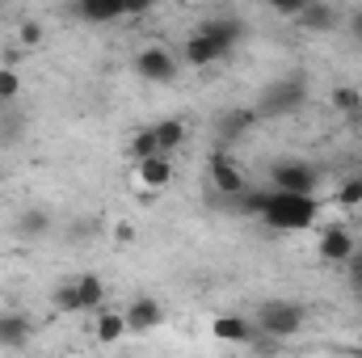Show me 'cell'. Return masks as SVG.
Listing matches in <instances>:
<instances>
[{
	"label": "cell",
	"mask_w": 362,
	"mask_h": 358,
	"mask_svg": "<svg viewBox=\"0 0 362 358\" xmlns=\"http://www.w3.org/2000/svg\"><path fill=\"white\" fill-rule=\"evenodd\" d=\"M270 232H308L320 219V198L316 194H295V190H266L262 215H257Z\"/></svg>",
	"instance_id": "1"
},
{
	"label": "cell",
	"mask_w": 362,
	"mask_h": 358,
	"mask_svg": "<svg viewBox=\"0 0 362 358\" xmlns=\"http://www.w3.org/2000/svg\"><path fill=\"white\" fill-rule=\"evenodd\" d=\"M101 299H105V278L101 274H76V278L59 282L55 295H51L55 312H64V316L93 312V308H101Z\"/></svg>",
	"instance_id": "2"
},
{
	"label": "cell",
	"mask_w": 362,
	"mask_h": 358,
	"mask_svg": "<svg viewBox=\"0 0 362 358\" xmlns=\"http://www.w3.org/2000/svg\"><path fill=\"white\" fill-rule=\"evenodd\" d=\"M308 105V76L303 72H291L282 81H270L262 89V101H257V114L262 118H286V114H299Z\"/></svg>",
	"instance_id": "3"
},
{
	"label": "cell",
	"mask_w": 362,
	"mask_h": 358,
	"mask_svg": "<svg viewBox=\"0 0 362 358\" xmlns=\"http://www.w3.org/2000/svg\"><path fill=\"white\" fill-rule=\"evenodd\" d=\"M253 325L266 329V333H274V337H282V342H291V337L308 325V308H303L299 299H266V304L253 312Z\"/></svg>",
	"instance_id": "4"
},
{
	"label": "cell",
	"mask_w": 362,
	"mask_h": 358,
	"mask_svg": "<svg viewBox=\"0 0 362 358\" xmlns=\"http://www.w3.org/2000/svg\"><path fill=\"white\" fill-rule=\"evenodd\" d=\"M177 64H181V55H173V51L160 47V42H148V47L135 55V76L148 81V85H169V81L177 76Z\"/></svg>",
	"instance_id": "5"
},
{
	"label": "cell",
	"mask_w": 362,
	"mask_h": 358,
	"mask_svg": "<svg viewBox=\"0 0 362 358\" xmlns=\"http://www.w3.org/2000/svg\"><path fill=\"white\" fill-rule=\"evenodd\" d=\"M354 249H358V236H354L350 228H341V224H329V228H320V236H316V258H320L325 266H350Z\"/></svg>",
	"instance_id": "6"
},
{
	"label": "cell",
	"mask_w": 362,
	"mask_h": 358,
	"mask_svg": "<svg viewBox=\"0 0 362 358\" xmlns=\"http://www.w3.org/2000/svg\"><path fill=\"white\" fill-rule=\"evenodd\" d=\"M274 190H295V194H316L320 190V169L308 161H278L270 169Z\"/></svg>",
	"instance_id": "7"
},
{
	"label": "cell",
	"mask_w": 362,
	"mask_h": 358,
	"mask_svg": "<svg viewBox=\"0 0 362 358\" xmlns=\"http://www.w3.org/2000/svg\"><path fill=\"white\" fill-rule=\"evenodd\" d=\"M206 178H211V190H215V194H223L228 202L249 185L245 173H240V165H236L228 152H211V156H206Z\"/></svg>",
	"instance_id": "8"
},
{
	"label": "cell",
	"mask_w": 362,
	"mask_h": 358,
	"mask_svg": "<svg viewBox=\"0 0 362 358\" xmlns=\"http://www.w3.org/2000/svg\"><path fill=\"white\" fill-rule=\"evenodd\" d=\"M122 316H127V333H156V329L165 325V308H160V299H152V295H135V299L122 308Z\"/></svg>",
	"instance_id": "9"
},
{
	"label": "cell",
	"mask_w": 362,
	"mask_h": 358,
	"mask_svg": "<svg viewBox=\"0 0 362 358\" xmlns=\"http://www.w3.org/2000/svg\"><path fill=\"white\" fill-rule=\"evenodd\" d=\"M177 55H181V64H185V68H211V64L228 59V55H223V47H219V42H215L202 25L185 38V47H181Z\"/></svg>",
	"instance_id": "10"
},
{
	"label": "cell",
	"mask_w": 362,
	"mask_h": 358,
	"mask_svg": "<svg viewBox=\"0 0 362 358\" xmlns=\"http://www.w3.org/2000/svg\"><path fill=\"white\" fill-rule=\"evenodd\" d=\"M295 21H299V30H308V34H333L341 17H337V8H333L329 0H308Z\"/></svg>",
	"instance_id": "11"
},
{
	"label": "cell",
	"mask_w": 362,
	"mask_h": 358,
	"mask_svg": "<svg viewBox=\"0 0 362 358\" xmlns=\"http://www.w3.org/2000/svg\"><path fill=\"white\" fill-rule=\"evenodd\" d=\"M211 333H215V342L245 346V342H249V333H253V321H249V316H240V312H223V316H215V321H211Z\"/></svg>",
	"instance_id": "12"
},
{
	"label": "cell",
	"mask_w": 362,
	"mask_h": 358,
	"mask_svg": "<svg viewBox=\"0 0 362 358\" xmlns=\"http://www.w3.org/2000/svg\"><path fill=\"white\" fill-rule=\"evenodd\" d=\"M135 178H139V185H148V190H165L173 181V165H169L165 152H156V156L135 161Z\"/></svg>",
	"instance_id": "13"
},
{
	"label": "cell",
	"mask_w": 362,
	"mask_h": 358,
	"mask_svg": "<svg viewBox=\"0 0 362 358\" xmlns=\"http://www.w3.org/2000/svg\"><path fill=\"white\" fill-rule=\"evenodd\" d=\"M262 122V114H257V105H236V110H228L223 118H219V135L232 144V139H240V135H249L253 127Z\"/></svg>",
	"instance_id": "14"
},
{
	"label": "cell",
	"mask_w": 362,
	"mask_h": 358,
	"mask_svg": "<svg viewBox=\"0 0 362 358\" xmlns=\"http://www.w3.org/2000/svg\"><path fill=\"white\" fill-rule=\"evenodd\" d=\"M76 13L89 25H114V21L127 17V4L122 0H76Z\"/></svg>",
	"instance_id": "15"
},
{
	"label": "cell",
	"mask_w": 362,
	"mask_h": 358,
	"mask_svg": "<svg viewBox=\"0 0 362 358\" xmlns=\"http://www.w3.org/2000/svg\"><path fill=\"white\" fill-rule=\"evenodd\" d=\"M13 228H17V236H21V241H42V236L55 228V219H51V211H47V207H25V211L17 215V224H13Z\"/></svg>",
	"instance_id": "16"
},
{
	"label": "cell",
	"mask_w": 362,
	"mask_h": 358,
	"mask_svg": "<svg viewBox=\"0 0 362 358\" xmlns=\"http://www.w3.org/2000/svg\"><path fill=\"white\" fill-rule=\"evenodd\" d=\"M30 337H34L30 316H21V312H4V316H0V346L21 350V346H30Z\"/></svg>",
	"instance_id": "17"
},
{
	"label": "cell",
	"mask_w": 362,
	"mask_h": 358,
	"mask_svg": "<svg viewBox=\"0 0 362 358\" xmlns=\"http://www.w3.org/2000/svg\"><path fill=\"white\" fill-rule=\"evenodd\" d=\"M202 30L223 47V55H232V51H236V42H240V34H245L236 17H206V21H202Z\"/></svg>",
	"instance_id": "18"
},
{
	"label": "cell",
	"mask_w": 362,
	"mask_h": 358,
	"mask_svg": "<svg viewBox=\"0 0 362 358\" xmlns=\"http://www.w3.org/2000/svg\"><path fill=\"white\" fill-rule=\"evenodd\" d=\"M152 127H156V139H160V152H165V156H169V152H177L181 144L189 139V127H185V118H177V114L156 118Z\"/></svg>",
	"instance_id": "19"
},
{
	"label": "cell",
	"mask_w": 362,
	"mask_h": 358,
	"mask_svg": "<svg viewBox=\"0 0 362 358\" xmlns=\"http://www.w3.org/2000/svg\"><path fill=\"white\" fill-rule=\"evenodd\" d=\"M329 101H333V110H337L346 122H362V89H354V85H337V89L329 93Z\"/></svg>",
	"instance_id": "20"
},
{
	"label": "cell",
	"mask_w": 362,
	"mask_h": 358,
	"mask_svg": "<svg viewBox=\"0 0 362 358\" xmlns=\"http://www.w3.org/2000/svg\"><path fill=\"white\" fill-rule=\"evenodd\" d=\"M93 333H97V342H101V346H114V342H122V337H127V316H122V312H97Z\"/></svg>",
	"instance_id": "21"
},
{
	"label": "cell",
	"mask_w": 362,
	"mask_h": 358,
	"mask_svg": "<svg viewBox=\"0 0 362 358\" xmlns=\"http://www.w3.org/2000/svg\"><path fill=\"white\" fill-rule=\"evenodd\" d=\"M127 152H131V161H144V156H156V152H160V139H156V127H139V131L131 135V144H127Z\"/></svg>",
	"instance_id": "22"
},
{
	"label": "cell",
	"mask_w": 362,
	"mask_h": 358,
	"mask_svg": "<svg viewBox=\"0 0 362 358\" xmlns=\"http://www.w3.org/2000/svg\"><path fill=\"white\" fill-rule=\"evenodd\" d=\"M17 93H21V72L8 68V64H0V105H13Z\"/></svg>",
	"instance_id": "23"
},
{
	"label": "cell",
	"mask_w": 362,
	"mask_h": 358,
	"mask_svg": "<svg viewBox=\"0 0 362 358\" xmlns=\"http://www.w3.org/2000/svg\"><path fill=\"white\" fill-rule=\"evenodd\" d=\"M337 207H346V211L362 207V178H350L337 185Z\"/></svg>",
	"instance_id": "24"
},
{
	"label": "cell",
	"mask_w": 362,
	"mask_h": 358,
	"mask_svg": "<svg viewBox=\"0 0 362 358\" xmlns=\"http://www.w3.org/2000/svg\"><path fill=\"white\" fill-rule=\"evenodd\" d=\"M42 38H47V30H42L34 17H25V21L17 25V42H21V47H38Z\"/></svg>",
	"instance_id": "25"
},
{
	"label": "cell",
	"mask_w": 362,
	"mask_h": 358,
	"mask_svg": "<svg viewBox=\"0 0 362 358\" xmlns=\"http://www.w3.org/2000/svg\"><path fill=\"white\" fill-rule=\"evenodd\" d=\"M266 4H270V8L278 13V17H299L308 0H266Z\"/></svg>",
	"instance_id": "26"
},
{
	"label": "cell",
	"mask_w": 362,
	"mask_h": 358,
	"mask_svg": "<svg viewBox=\"0 0 362 358\" xmlns=\"http://www.w3.org/2000/svg\"><path fill=\"white\" fill-rule=\"evenodd\" d=\"M122 4H127V17H148L160 0H122Z\"/></svg>",
	"instance_id": "27"
},
{
	"label": "cell",
	"mask_w": 362,
	"mask_h": 358,
	"mask_svg": "<svg viewBox=\"0 0 362 358\" xmlns=\"http://www.w3.org/2000/svg\"><path fill=\"white\" fill-rule=\"evenodd\" d=\"M350 38L362 42V8H358V13H350Z\"/></svg>",
	"instance_id": "28"
},
{
	"label": "cell",
	"mask_w": 362,
	"mask_h": 358,
	"mask_svg": "<svg viewBox=\"0 0 362 358\" xmlns=\"http://www.w3.org/2000/svg\"><path fill=\"white\" fill-rule=\"evenodd\" d=\"M350 278H354V291L362 295V262H358V258L350 262Z\"/></svg>",
	"instance_id": "29"
},
{
	"label": "cell",
	"mask_w": 362,
	"mask_h": 358,
	"mask_svg": "<svg viewBox=\"0 0 362 358\" xmlns=\"http://www.w3.org/2000/svg\"><path fill=\"white\" fill-rule=\"evenodd\" d=\"M354 258H358V262H362V236H358V249H354ZM354 258H350V262H354Z\"/></svg>",
	"instance_id": "30"
},
{
	"label": "cell",
	"mask_w": 362,
	"mask_h": 358,
	"mask_svg": "<svg viewBox=\"0 0 362 358\" xmlns=\"http://www.w3.org/2000/svg\"><path fill=\"white\" fill-rule=\"evenodd\" d=\"M173 4H194V0H173Z\"/></svg>",
	"instance_id": "31"
},
{
	"label": "cell",
	"mask_w": 362,
	"mask_h": 358,
	"mask_svg": "<svg viewBox=\"0 0 362 358\" xmlns=\"http://www.w3.org/2000/svg\"><path fill=\"white\" fill-rule=\"evenodd\" d=\"M0 8H4V0H0Z\"/></svg>",
	"instance_id": "32"
}]
</instances>
